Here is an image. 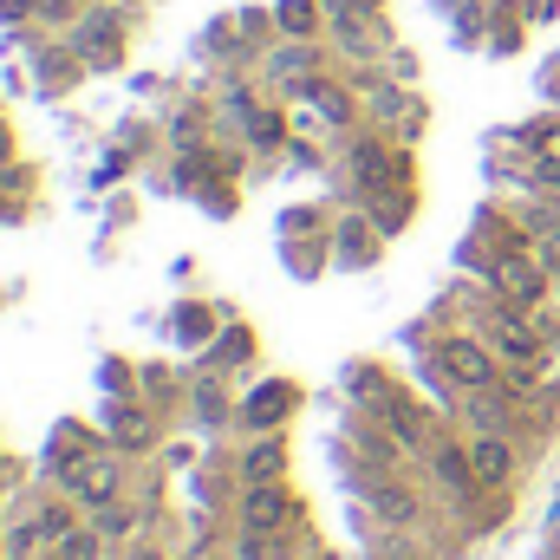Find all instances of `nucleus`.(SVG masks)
Listing matches in <instances>:
<instances>
[{
	"label": "nucleus",
	"mask_w": 560,
	"mask_h": 560,
	"mask_svg": "<svg viewBox=\"0 0 560 560\" xmlns=\"http://www.w3.org/2000/svg\"><path fill=\"white\" fill-rule=\"evenodd\" d=\"M378 255H385V229L372 215H346L339 222V268H365Z\"/></svg>",
	"instance_id": "17"
},
{
	"label": "nucleus",
	"mask_w": 560,
	"mask_h": 560,
	"mask_svg": "<svg viewBox=\"0 0 560 560\" xmlns=\"http://www.w3.org/2000/svg\"><path fill=\"white\" fill-rule=\"evenodd\" d=\"M13 156H20V138H13V125L0 118V170H13Z\"/></svg>",
	"instance_id": "35"
},
{
	"label": "nucleus",
	"mask_w": 560,
	"mask_h": 560,
	"mask_svg": "<svg viewBox=\"0 0 560 560\" xmlns=\"http://www.w3.org/2000/svg\"><path fill=\"white\" fill-rule=\"evenodd\" d=\"M118 560H170V548H163V541H150V535H138V541H131Z\"/></svg>",
	"instance_id": "31"
},
{
	"label": "nucleus",
	"mask_w": 560,
	"mask_h": 560,
	"mask_svg": "<svg viewBox=\"0 0 560 560\" xmlns=\"http://www.w3.org/2000/svg\"><path fill=\"white\" fill-rule=\"evenodd\" d=\"M20 215H26V202H20V196H7V189H0V222H20Z\"/></svg>",
	"instance_id": "37"
},
{
	"label": "nucleus",
	"mask_w": 560,
	"mask_h": 560,
	"mask_svg": "<svg viewBox=\"0 0 560 560\" xmlns=\"http://www.w3.org/2000/svg\"><path fill=\"white\" fill-rule=\"evenodd\" d=\"M143 392H150V405H170V372L163 365H143Z\"/></svg>",
	"instance_id": "30"
},
{
	"label": "nucleus",
	"mask_w": 560,
	"mask_h": 560,
	"mask_svg": "<svg viewBox=\"0 0 560 560\" xmlns=\"http://www.w3.org/2000/svg\"><path fill=\"white\" fill-rule=\"evenodd\" d=\"M365 502H372V515H378L385 528H398V535L423 522V495L411 489V482H405V476H392V469H385V476H372Z\"/></svg>",
	"instance_id": "11"
},
{
	"label": "nucleus",
	"mask_w": 560,
	"mask_h": 560,
	"mask_svg": "<svg viewBox=\"0 0 560 560\" xmlns=\"http://www.w3.org/2000/svg\"><path fill=\"white\" fill-rule=\"evenodd\" d=\"M287 463H293L287 430H255V443L235 456V476H242V489H255V482H287Z\"/></svg>",
	"instance_id": "12"
},
{
	"label": "nucleus",
	"mask_w": 560,
	"mask_h": 560,
	"mask_svg": "<svg viewBox=\"0 0 560 560\" xmlns=\"http://www.w3.org/2000/svg\"><path fill=\"white\" fill-rule=\"evenodd\" d=\"M52 555H59V560H105V555H112V541H105L92 522H79L66 541H52Z\"/></svg>",
	"instance_id": "26"
},
{
	"label": "nucleus",
	"mask_w": 560,
	"mask_h": 560,
	"mask_svg": "<svg viewBox=\"0 0 560 560\" xmlns=\"http://www.w3.org/2000/svg\"><path fill=\"white\" fill-rule=\"evenodd\" d=\"M300 495L287 489V482H255V489H242V502H235V528H255V535H293L300 528Z\"/></svg>",
	"instance_id": "6"
},
{
	"label": "nucleus",
	"mask_w": 560,
	"mask_h": 560,
	"mask_svg": "<svg viewBox=\"0 0 560 560\" xmlns=\"http://www.w3.org/2000/svg\"><path fill=\"white\" fill-rule=\"evenodd\" d=\"M293 411H300V385H293V378H261V385L235 405V418L248 423V430H287Z\"/></svg>",
	"instance_id": "9"
},
{
	"label": "nucleus",
	"mask_w": 560,
	"mask_h": 560,
	"mask_svg": "<svg viewBox=\"0 0 560 560\" xmlns=\"http://www.w3.org/2000/svg\"><path fill=\"white\" fill-rule=\"evenodd\" d=\"M105 443L125 450V456L156 450V411H150V405H131V398H112V405H105Z\"/></svg>",
	"instance_id": "10"
},
{
	"label": "nucleus",
	"mask_w": 560,
	"mask_h": 560,
	"mask_svg": "<svg viewBox=\"0 0 560 560\" xmlns=\"http://www.w3.org/2000/svg\"><path fill=\"white\" fill-rule=\"evenodd\" d=\"M33 72H39L46 92H66V85H79V72H92V66L72 52V39H59V46H46V52L33 59Z\"/></svg>",
	"instance_id": "21"
},
{
	"label": "nucleus",
	"mask_w": 560,
	"mask_h": 560,
	"mask_svg": "<svg viewBox=\"0 0 560 560\" xmlns=\"http://www.w3.org/2000/svg\"><path fill=\"white\" fill-rule=\"evenodd\" d=\"M346 392H352L365 411H378L398 385H392V372H378V365H352V372H346Z\"/></svg>",
	"instance_id": "23"
},
{
	"label": "nucleus",
	"mask_w": 560,
	"mask_h": 560,
	"mask_svg": "<svg viewBox=\"0 0 560 560\" xmlns=\"http://www.w3.org/2000/svg\"><path fill=\"white\" fill-rule=\"evenodd\" d=\"M372 418L385 423V430H392L405 450H430V443H436V423H430V411H423L418 398H405V392H392V398H385Z\"/></svg>",
	"instance_id": "13"
},
{
	"label": "nucleus",
	"mask_w": 560,
	"mask_h": 560,
	"mask_svg": "<svg viewBox=\"0 0 560 560\" xmlns=\"http://www.w3.org/2000/svg\"><path fill=\"white\" fill-rule=\"evenodd\" d=\"M66 39H72V52H79L92 72L118 66V59H125V7H85Z\"/></svg>",
	"instance_id": "5"
},
{
	"label": "nucleus",
	"mask_w": 560,
	"mask_h": 560,
	"mask_svg": "<svg viewBox=\"0 0 560 560\" xmlns=\"http://www.w3.org/2000/svg\"><path fill=\"white\" fill-rule=\"evenodd\" d=\"M196 411H202L209 423L229 418V398H222V385H215V378H202V385H196Z\"/></svg>",
	"instance_id": "29"
},
{
	"label": "nucleus",
	"mask_w": 560,
	"mask_h": 560,
	"mask_svg": "<svg viewBox=\"0 0 560 560\" xmlns=\"http://www.w3.org/2000/svg\"><path fill=\"white\" fill-rule=\"evenodd\" d=\"M229 560H293V541L287 535H255V528H235V548Z\"/></svg>",
	"instance_id": "24"
},
{
	"label": "nucleus",
	"mask_w": 560,
	"mask_h": 560,
	"mask_svg": "<svg viewBox=\"0 0 560 560\" xmlns=\"http://www.w3.org/2000/svg\"><path fill=\"white\" fill-rule=\"evenodd\" d=\"M183 326H189V339H209V313L202 306H183Z\"/></svg>",
	"instance_id": "36"
},
{
	"label": "nucleus",
	"mask_w": 560,
	"mask_h": 560,
	"mask_svg": "<svg viewBox=\"0 0 560 560\" xmlns=\"http://www.w3.org/2000/svg\"><path fill=\"white\" fill-rule=\"evenodd\" d=\"M143 515H150V502H131V495H125V502H105V509L85 515V522H92L112 548H131V541L143 535Z\"/></svg>",
	"instance_id": "18"
},
{
	"label": "nucleus",
	"mask_w": 560,
	"mask_h": 560,
	"mask_svg": "<svg viewBox=\"0 0 560 560\" xmlns=\"http://www.w3.org/2000/svg\"><path fill=\"white\" fill-rule=\"evenodd\" d=\"M555 150H560V118H555Z\"/></svg>",
	"instance_id": "39"
},
{
	"label": "nucleus",
	"mask_w": 560,
	"mask_h": 560,
	"mask_svg": "<svg viewBox=\"0 0 560 560\" xmlns=\"http://www.w3.org/2000/svg\"><path fill=\"white\" fill-rule=\"evenodd\" d=\"M535 255H541V268H548V275H555V287H560V235H548Z\"/></svg>",
	"instance_id": "34"
},
{
	"label": "nucleus",
	"mask_w": 560,
	"mask_h": 560,
	"mask_svg": "<svg viewBox=\"0 0 560 560\" xmlns=\"http://www.w3.org/2000/svg\"><path fill=\"white\" fill-rule=\"evenodd\" d=\"M39 20L59 26V20H79V0H39Z\"/></svg>",
	"instance_id": "32"
},
{
	"label": "nucleus",
	"mask_w": 560,
	"mask_h": 560,
	"mask_svg": "<svg viewBox=\"0 0 560 560\" xmlns=\"http://www.w3.org/2000/svg\"><path fill=\"white\" fill-rule=\"evenodd\" d=\"M430 365L456 392H495L502 385V359H495V346L482 332H443L436 352H430Z\"/></svg>",
	"instance_id": "2"
},
{
	"label": "nucleus",
	"mask_w": 560,
	"mask_h": 560,
	"mask_svg": "<svg viewBox=\"0 0 560 560\" xmlns=\"http://www.w3.org/2000/svg\"><path fill=\"white\" fill-rule=\"evenodd\" d=\"M463 423H469V430H509V436H515V430H522V411L509 405L502 385H495V392H463Z\"/></svg>",
	"instance_id": "16"
},
{
	"label": "nucleus",
	"mask_w": 560,
	"mask_h": 560,
	"mask_svg": "<svg viewBox=\"0 0 560 560\" xmlns=\"http://www.w3.org/2000/svg\"><path fill=\"white\" fill-rule=\"evenodd\" d=\"M0 560H7V528H0Z\"/></svg>",
	"instance_id": "38"
},
{
	"label": "nucleus",
	"mask_w": 560,
	"mask_h": 560,
	"mask_svg": "<svg viewBox=\"0 0 560 560\" xmlns=\"http://www.w3.org/2000/svg\"><path fill=\"white\" fill-rule=\"evenodd\" d=\"M423 456H430V476H436V489H443L450 502H476V495H489V489L476 482V469H469V450H463V436H436Z\"/></svg>",
	"instance_id": "8"
},
{
	"label": "nucleus",
	"mask_w": 560,
	"mask_h": 560,
	"mask_svg": "<svg viewBox=\"0 0 560 560\" xmlns=\"http://www.w3.org/2000/svg\"><path fill=\"white\" fill-rule=\"evenodd\" d=\"M326 66H319V39H280L275 52H268V79H275L280 92H300L306 79H319Z\"/></svg>",
	"instance_id": "14"
},
{
	"label": "nucleus",
	"mask_w": 560,
	"mask_h": 560,
	"mask_svg": "<svg viewBox=\"0 0 560 560\" xmlns=\"http://www.w3.org/2000/svg\"><path fill=\"white\" fill-rule=\"evenodd\" d=\"M248 359H255V332L248 326H229L215 339V352H209V365H248Z\"/></svg>",
	"instance_id": "27"
},
{
	"label": "nucleus",
	"mask_w": 560,
	"mask_h": 560,
	"mask_svg": "<svg viewBox=\"0 0 560 560\" xmlns=\"http://www.w3.org/2000/svg\"><path fill=\"white\" fill-rule=\"evenodd\" d=\"M463 450H469V469H476V482H482V489H509V482H515V469H522V456H515V436H509V430H469V436H463Z\"/></svg>",
	"instance_id": "7"
},
{
	"label": "nucleus",
	"mask_w": 560,
	"mask_h": 560,
	"mask_svg": "<svg viewBox=\"0 0 560 560\" xmlns=\"http://www.w3.org/2000/svg\"><path fill=\"white\" fill-rule=\"evenodd\" d=\"M476 332L495 346L502 365H548V359H555V332H548V319H541V313H522V306H509V300H489Z\"/></svg>",
	"instance_id": "1"
},
{
	"label": "nucleus",
	"mask_w": 560,
	"mask_h": 560,
	"mask_svg": "<svg viewBox=\"0 0 560 560\" xmlns=\"http://www.w3.org/2000/svg\"><path fill=\"white\" fill-rule=\"evenodd\" d=\"M326 0H280L275 7V26L280 39H326Z\"/></svg>",
	"instance_id": "19"
},
{
	"label": "nucleus",
	"mask_w": 560,
	"mask_h": 560,
	"mask_svg": "<svg viewBox=\"0 0 560 560\" xmlns=\"http://www.w3.org/2000/svg\"><path fill=\"white\" fill-rule=\"evenodd\" d=\"M52 548L46 541V522H39V502H26L13 522H7V560H39Z\"/></svg>",
	"instance_id": "20"
},
{
	"label": "nucleus",
	"mask_w": 560,
	"mask_h": 560,
	"mask_svg": "<svg viewBox=\"0 0 560 560\" xmlns=\"http://www.w3.org/2000/svg\"><path fill=\"white\" fill-rule=\"evenodd\" d=\"M242 131H248L255 150H280V143H287V118L268 112V105H248V112H242Z\"/></svg>",
	"instance_id": "25"
},
{
	"label": "nucleus",
	"mask_w": 560,
	"mask_h": 560,
	"mask_svg": "<svg viewBox=\"0 0 560 560\" xmlns=\"http://www.w3.org/2000/svg\"><path fill=\"white\" fill-rule=\"evenodd\" d=\"M489 293L509 300V306H522V313H548L555 275L541 268L535 248H502V255H489Z\"/></svg>",
	"instance_id": "3"
},
{
	"label": "nucleus",
	"mask_w": 560,
	"mask_h": 560,
	"mask_svg": "<svg viewBox=\"0 0 560 560\" xmlns=\"http://www.w3.org/2000/svg\"><path fill=\"white\" fill-rule=\"evenodd\" d=\"M125 463H131V456H118V450L105 443V450H92L85 463H72L52 489H66L85 515H98L105 502H125V495H131V469H125Z\"/></svg>",
	"instance_id": "4"
},
{
	"label": "nucleus",
	"mask_w": 560,
	"mask_h": 560,
	"mask_svg": "<svg viewBox=\"0 0 560 560\" xmlns=\"http://www.w3.org/2000/svg\"><path fill=\"white\" fill-rule=\"evenodd\" d=\"M39 560H59V555H52V548H46V555H39Z\"/></svg>",
	"instance_id": "40"
},
{
	"label": "nucleus",
	"mask_w": 560,
	"mask_h": 560,
	"mask_svg": "<svg viewBox=\"0 0 560 560\" xmlns=\"http://www.w3.org/2000/svg\"><path fill=\"white\" fill-rule=\"evenodd\" d=\"M0 20H39V0H0Z\"/></svg>",
	"instance_id": "33"
},
{
	"label": "nucleus",
	"mask_w": 560,
	"mask_h": 560,
	"mask_svg": "<svg viewBox=\"0 0 560 560\" xmlns=\"http://www.w3.org/2000/svg\"><path fill=\"white\" fill-rule=\"evenodd\" d=\"M528 189H535V196H560V150L528 156Z\"/></svg>",
	"instance_id": "28"
},
{
	"label": "nucleus",
	"mask_w": 560,
	"mask_h": 560,
	"mask_svg": "<svg viewBox=\"0 0 560 560\" xmlns=\"http://www.w3.org/2000/svg\"><path fill=\"white\" fill-rule=\"evenodd\" d=\"M300 98H313V112H319L326 125H352V112H359V105H352V92H346L339 79H326V72H319V79H306V85H300Z\"/></svg>",
	"instance_id": "22"
},
{
	"label": "nucleus",
	"mask_w": 560,
	"mask_h": 560,
	"mask_svg": "<svg viewBox=\"0 0 560 560\" xmlns=\"http://www.w3.org/2000/svg\"><path fill=\"white\" fill-rule=\"evenodd\" d=\"M92 450H105V436H98L92 423H79V418H72V423H59V430H52V443H46V476L59 482V476H66L72 463H85Z\"/></svg>",
	"instance_id": "15"
}]
</instances>
